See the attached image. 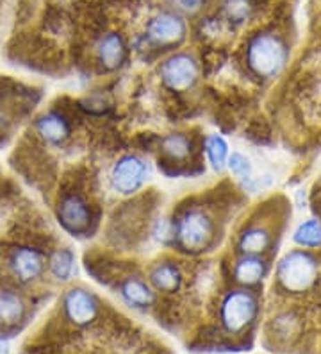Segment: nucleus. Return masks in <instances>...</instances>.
Instances as JSON below:
<instances>
[{"mask_svg":"<svg viewBox=\"0 0 321 354\" xmlns=\"http://www.w3.org/2000/svg\"><path fill=\"white\" fill-rule=\"evenodd\" d=\"M161 81L173 91H186L198 81V63L189 54H173L161 65Z\"/></svg>","mask_w":321,"mask_h":354,"instance_id":"6","label":"nucleus"},{"mask_svg":"<svg viewBox=\"0 0 321 354\" xmlns=\"http://www.w3.org/2000/svg\"><path fill=\"white\" fill-rule=\"evenodd\" d=\"M318 277V261L305 251L287 252L277 267V279L286 292L300 294L314 285Z\"/></svg>","mask_w":321,"mask_h":354,"instance_id":"3","label":"nucleus"},{"mask_svg":"<svg viewBox=\"0 0 321 354\" xmlns=\"http://www.w3.org/2000/svg\"><path fill=\"white\" fill-rule=\"evenodd\" d=\"M57 218H59V224L70 233H84L86 229L90 227V206L79 195H64L57 207Z\"/></svg>","mask_w":321,"mask_h":354,"instance_id":"8","label":"nucleus"},{"mask_svg":"<svg viewBox=\"0 0 321 354\" xmlns=\"http://www.w3.org/2000/svg\"><path fill=\"white\" fill-rule=\"evenodd\" d=\"M9 267L18 279L29 283L41 276L43 258L38 251L30 249V247H20V249H14L9 258Z\"/></svg>","mask_w":321,"mask_h":354,"instance_id":"10","label":"nucleus"},{"mask_svg":"<svg viewBox=\"0 0 321 354\" xmlns=\"http://www.w3.org/2000/svg\"><path fill=\"white\" fill-rule=\"evenodd\" d=\"M161 149L171 161H184L191 154V140L182 133L168 134L161 142Z\"/></svg>","mask_w":321,"mask_h":354,"instance_id":"18","label":"nucleus"},{"mask_svg":"<svg viewBox=\"0 0 321 354\" xmlns=\"http://www.w3.org/2000/svg\"><path fill=\"white\" fill-rule=\"evenodd\" d=\"M287 63V47L273 32H259L246 45V65L262 79L277 77Z\"/></svg>","mask_w":321,"mask_h":354,"instance_id":"1","label":"nucleus"},{"mask_svg":"<svg viewBox=\"0 0 321 354\" xmlns=\"http://www.w3.org/2000/svg\"><path fill=\"white\" fill-rule=\"evenodd\" d=\"M73 265H75V256L68 249H61L54 252V256L48 261L50 274L59 281H68L73 274Z\"/></svg>","mask_w":321,"mask_h":354,"instance_id":"19","label":"nucleus"},{"mask_svg":"<svg viewBox=\"0 0 321 354\" xmlns=\"http://www.w3.org/2000/svg\"><path fill=\"white\" fill-rule=\"evenodd\" d=\"M36 129L48 143H61L70 134V124L57 113H47L39 118Z\"/></svg>","mask_w":321,"mask_h":354,"instance_id":"17","label":"nucleus"},{"mask_svg":"<svg viewBox=\"0 0 321 354\" xmlns=\"http://www.w3.org/2000/svg\"><path fill=\"white\" fill-rule=\"evenodd\" d=\"M146 36L157 45L179 44L186 36V24L182 17L173 11H164L154 17L146 26Z\"/></svg>","mask_w":321,"mask_h":354,"instance_id":"7","label":"nucleus"},{"mask_svg":"<svg viewBox=\"0 0 321 354\" xmlns=\"http://www.w3.org/2000/svg\"><path fill=\"white\" fill-rule=\"evenodd\" d=\"M259 313V301L246 288L232 290L220 304V320L225 331L241 333L252 324Z\"/></svg>","mask_w":321,"mask_h":354,"instance_id":"4","label":"nucleus"},{"mask_svg":"<svg viewBox=\"0 0 321 354\" xmlns=\"http://www.w3.org/2000/svg\"><path fill=\"white\" fill-rule=\"evenodd\" d=\"M228 169L232 170L235 177H240V179H250L252 176V163L246 156L240 154V152H234V154L228 158L227 161Z\"/></svg>","mask_w":321,"mask_h":354,"instance_id":"22","label":"nucleus"},{"mask_svg":"<svg viewBox=\"0 0 321 354\" xmlns=\"http://www.w3.org/2000/svg\"><path fill=\"white\" fill-rule=\"evenodd\" d=\"M206 152L214 170H222L228 161V145L220 134H211L206 140Z\"/></svg>","mask_w":321,"mask_h":354,"instance_id":"21","label":"nucleus"},{"mask_svg":"<svg viewBox=\"0 0 321 354\" xmlns=\"http://www.w3.org/2000/svg\"><path fill=\"white\" fill-rule=\"evenodd\" d=\"M295 243L300 247H318L321 245V222L316 218L305 221L296 227L293 234Z\"/></svg>","mask_w":321,"mask_h":354,"instance_id":"20","label":"nucleus"},{"mask_svg":"<svg viewBox=\"0 0 321 354\" xmlns=\"http://www.w3.org/2000/svg\"><path fill=\"white\" fill-rule=\"evenodd\" d=\"M266 272H268V265L259 256L243 254V258L237 259L234 267L235 281L244 286H252L259 283L266 276Z\"/></svg>","mask_w":321,"mask_h":354,"instance_id":"15","label":"nucleus"},{"mask_svg":"<svg viewBox=\"0 0 321 354\" xmlns=\"http://www.w3.org/2000/svg\"><path fill=\"white\" fill-rule=\"evenodd\" d=\"M120 294L128 306L148 308L154 303V292L139 277H127L120 285Z\"/></svg>","mask_w":321,"mask_h":354,"instance_id":"14","label":"nucleus"},{"mask_svg":"<svg viewBox=\"0 0 321 354\" xmlns=\"http://www.w3.org/2000/svg\"><path fill=\"white\" fill-rule=\"evenodd\" d=\"M9 353V346L6 340H0V354H8Z\"/></svg>","mask_w":321,"mask_h":354,"instance_id":"24","label":"nucleus"},{"mask_svg":"<svg viewBox=\"0 0 321 354\" xmlns=\"http://www.w3.org/2000/svg\"><path fill=\"white\" fill-rule=\"evenodd\" d=\"M168 4H170L173 13L193 17V15L200 13L206 0H168Z\"/></svg>","mask_w":321,"mask_h":354,"instance_id":"23","label":"nucleus"},{"mask_svg":"<svg viewBox=\"0 0 321 354\" xmlns=\"http://www.w3.org/2000/svg\"><path fill=\"white\" fill-rule=\"evenodd\" d=\"M26 304L11 288H0V328H11L23 319Z\"/></svg>","mask_w":321,"mask_h":354,"instance_id":"13","label":"nucleus"},{"mask_svg":"<svg viewBox=\"0 0 321 354\" xmlns=\"http://www.w3.org/2000/svg\"><path fill=\"white\" fill-rule=\"evenodd\" d=\"M150 285L157 292H177L182 285V274L180 268L175 263L164 261V263H157L152 270H150Z\"/></svg>","mask_w":321,"mask_h":354,"instance_id":"12","label":"nucleus"},{"mask_svg":"<svg viewBox=\"0 0 321 354\" xmlns=\"http://www.w3.org/2000/svg\"><path fill=\"white\" fill-rule=\"evenodd\" d=\"M148 177V167L145 161L136 154H125L113 165L111 185L118 194H136Z\"/></svg>","mask_w":321,"mask_h":354,"instance_id":"5","label":"nucleus"},{"mask_svg":"<svg viewBox=\"0 0 321 354\" xmlns=\"http://www.w3.org/2000/svg\"><path fill=\"white\" fill-rule=\"evenodd\" d=\"M271 243V234L264 225H252V227L244 229L240 236L237 247L243 254L259 256L268 251Z\"/></svg>","mask_w":321,"mask_h":354,"instance_id":"16","label":"nucleus"},{"mask_svg":"<svg viewBox=\"0 0 321 354\" xmlns=\"http://www.w3.org/2000/svg\"><path fill=\"white\" fill-rule=\"evenodd\" d=\"M64 311L72 322L77 326L90 324L99 313L97 299L84 288H73L64 295Z\"/></svg>","mask_w":321,"mask_h":354,"instance_id":"9","label":"nucleus"},{"mask_svg":"<svg viewBox=\"0 0 321 354\" xmlns=\"http://www.w3.org/2000/svg\"><path fill=\"white\" fill-rule=\"evenodd\" d=\"M214 238V221L200 207H188L173 222V240L180 249L200 252L211 245Z\"/></svg>","mask_w":321,"mask_h":354,"instance_id":"2","label":"nucleus"},{"mask_svg":"<svg viewBox=\"0 0 321 354\" xmlns=\"http://www.w3.org/2000/svg\"><path fill=\"white\" fill-rule=\"evenodd\" d=\"M127 56L125 41L118 32H107L97 44V59L104 68L115 70L121 65Z\"/></svg>","mask_w":321,"mask_h":354,"instance_id":"11","label":"nucleus"}]
</instances>
